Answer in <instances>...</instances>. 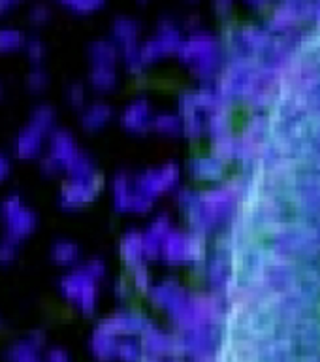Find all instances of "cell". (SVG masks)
<instances>
[{
    "label": "cell",
    "instance_id": "19",
    "mask_svg": "<svg viewBox=\"0 0 320 362\" xmlns=\"http://www.w3.org/2000/svg\"><path fill=\"white\" fill-rule=\"evenodd\" d=\"M11 172V160L6 153L0 151V181L6 180Z\"/></svg>",
    "mask_w": 320,
    "mask_h": 362
},
{
    "label": "cell",
    "instance_id": "16",
    "mask_svg": "<svg viewBox=\"0 0 320 362\" xmlns=\"http://www.w3.org/2000/svg\"><path fill=\"white\" fill-rule=\"evenodd\" d=\"M59 166H61V163H59L51 153H47V155H44V157L40 158V170L45 172V174H53V172L59 170Z\"/></svg>",
    "mask_w": 320,
    "mask_h": 362
},
{
    "label": "cell",
    "instance_id": "8",
    "mask_svg": "<svg viewBox=\"0 0 320 362\" xmlns=\"http://www.w3.org/2000/svg\"><path fill=\"white\" fill-rule=\"evenodd\" d=\"M28 36L19 30V28L2 27L0 28V53H10V51H17L25 47Z\"/></svg>",
    "mask_w": 320,
    "mask_h": 362
},
{
    "label": "cell",
    "instance_id": "21",
    "mask_svg": "<svg viewBox=\"0 0 320 362\" xmlns=\"http://www.w3.org/2000/svg\"><path fill=\"white\" fill-rule=\"evenodd\" d=\"M59 2H62V4H66L68 8H70V6H72L73 2H76V0H59Z\"/></svg>",
    "mask_w": 320,
    "mask_h": 362
},
{
    "label": "cell",
    "instance_id": "25",
    "mask_svg": "<svg viewBox=\"0 0 320 362\" xmlns=\"http://www.w3.org/2000/svg\"><path fill=\"white\" fill-rule=\"evenodd\" d=\"M0 96H2V83H0Z\"/></svg>",
    "mask_w": 320,
    "mask_h": 362
},
{
    "label": "cell",
    "instance_id": "10",
    "mask_svg": "<svg viewBox=\"0 0 320 362\" xmlns=\"http://www.w3.org/2000/svg\"><path fill=\"white\" fill-rule=\"evenodd\" d=\"M23 49H25V53H27V57H28V61L32 62L34 66H40V64H42V61L45 59V53H47L44 42H42L40 38H34V36H28Z\"/></svg>",
    "mask_w": 320,
    "mask_h": 362
},
{
    "label": "cell",
    "instance_id": "1",
    "mask_svg": "<svg viewBox=\"0 0 320 362\" xmlns=\"http://www.w3.org/2000/svg\"><path fill=\"white\" fill-rule=\"evenodd\" d=\"M0 204H2L6 236L17 243L30 236L38 225V215L34 214V209L25 206L17 192H10Z\"/></svg>",
    "mask_w": 320,
    "mask_h": 362
},
{
    "label": "cell",
    "instance_id": "5",
    "mask_svg": "<svg viewBox=\"0 0 320 362\" xmlns=\"http://www.w3.org/2000/svg\"><path fill=\"white\" fill-rule=\"evenodd\" d=\"M6 362H28L32 358H38V347L32 345L27 338L16 339L10 345H6L2 351Z\"/></svg>",
    "mask_w": 320,
    "mask_h": 362
},
{
    "label": "cell",
    "instance_id": "7",
    "mask_svg": "<svg viewBox=\"0 0 320 362\" xmlns=\"http://www.w3.org/2000/svg\"><path fill=\"white\" fill-rule=\"evenodd\" d=\"M53 123H55V112H53V107L49 104H38L30 112L28 124L40 130L42 134H49L51 130H53Z\"/></svg>",
    "mask_w": 320,
    "mask_h": 362
},
{
    "label": "cell",
    "instance_id": "2",
    "mask_svg": "<svg viewBox=\"0 0 320 362\" xmlns=\"http://www.w3.org/2000/svg\"><path fill=\"white\" fill-rule=\"evenodd\" d=\"M62 294L68 298L79 300L83 305L93 302V281L85 272H72L59 281Z\"/></svg>",
    "mask_w": 320,
    "mask_h": 362
},
{
    "label": "cell",
    "instance_id": "13",
    "mask_svg": "<svg viewBox=\"0 0 320 362\" xmlns=\"http://www.w3.org/2000/svg\"><path fill=\"white\" fill-rule=\"evenodd\" d=\"M17 257V242L4 236L0 240V264H11Z\"/></svg>",
    "mask_w": 320,
    "mask_h": 362
},
{
    "label": "cell",
    "instance_id": "11",
    "mask_svg": "<svg viewBox=\"0 0 320 362\" xmlns=\"http://www.w3.org/2000/svg\"><path fill=\"white\" fill-rule=\"evenodd\" d=\"M51 21V8L44 2H36L28 10V23L32 27H44L45 23Z\"/></svg>",
    "mask_w": 320,
    "mask_h": 362
},
{
    "label": "cell",
    "instance_id": "17",
    "mask_svg": "<svg viewBox=\"0 0 320 362\" xmlns=\"http://www.w3.org/2000/svg\"><path fill=\"white\" fill-rule=\"evenodd\" d=\"M45 362H70V356L64 349H59V347H51L45 355Z\"/></svg>",
    "mask_w": 320,
    "mask_h": 362
},
{
    "label": "cell",
    "instance_id": "6",
    "mask_svg": "<svg viewBox=\"0 0 320 362\" xmlns=\"http://www.w3.org/2000/svg\"><path fill=\"white\" fill-rule=\"evenodd\" d=\"M87 197H90V189L87 183L83 181H72V183H68V185L62 187L61 194H59V204L61 206H78V204L85 202Z\"/></svg>",
    "mask_w": 320,
    "mask_h": 362
},
{
    "label": "cell",
    "instance_id": "23",
    "mask_svg": "<svg viewBox=\"0 0 320 362\" xmlns=\"http://www.w3.org/2000/svg\"><path fill=\"white\" fill-rule=\"evenodd\" d=\"M28 362H44V361H42V358L38 356V358H32V361H28Z\"/></svg>",
    "mask_w": 320,
    "mask_h": 362
},
{
    "label": "cell",
    "instance_id": "22",
    "mask_svg": "<svg viewBox=\"0 0 320 362\" xmlns=\"http://www.w3.org/2000/svg\"><path fill=\"white\" fill-rule=\"evenodd\" d=\"M4 325H6V322H4V317H2V315H0V328H2V327H4Z\"/></svg>",
    "mask_w": 320,
    "mask_h": 362
},
{
    "label": "cell",
    "instance_id": "9",
    "mask_svg": "<svg viewBox=\"0 0 320 362\" xmlns=\"http://www.w3.org/2000/svg\"><path fill=\"white\" fill-rule=\"evenodd\" d=\"M78 257V245L66 240H59L51 245V259L59 262V264H68Z\"/></svg>",
    "mask_w": 320,
    "mask_h": 362
},
{
    "label": "cell",
    "instance_id": "18",
    "mask_svg": "<svg viewBox=\"0 0 320 362\" xmlns=\"http://www.w3.org/2000/svg\"><path fill=\"white\" fill-rule=\"evenodd\" d=\"M27 339L40 349V347L45 344V332L42 330V328H34V330H30V332H28Z\"/></svg>",
    "mask_w": 320,
    "mask_h": 362
},
{
    "label": "cell",
    "instance_id": "24",
    "mask_svg": "<svg viewBox=\"0 0 320 362\" xmlns=\"http://www.w3.org/2000/svg\"><path fill=\"white\" fill-rule=\"evenodd\" d=\"M0 217H2V204H0Z\"/></svg>",
    "mask_w": 320,
    "mask_h": 362
},
{
    "label": "cell",
    "instance_id": "14",
    "mask_svg": "<svg viewBox=\"0 0 320 362\" xmlns=\"http://www.w3.org/2000/svg\"><path fill=\"white\" fill-rule=\"evenodd\" d=\"M90 57L95 59L96 64H106L107 61H112L113 47L109 44L98 42V44L90 45Z\"/></svg>",
    "mask_w": 320,
    "mask_h": 362
},
{
    "label": "cell",
    "instance_id": "20",
    "mask_svg": "<svg viewBox=\"0 0 320 362\" xmlns=\"http://www.w3.org/2000/svg\"><path fill=\"white\" fill-rule=\"evenodd\" d=\"M21 0H0V16H4L6 11H10L13 6H17Z\"/></svg>",
    "mask_w": 320,
    "mask_h": 362
},
{
    "label": "cell",
    "instance_id": "3",
    "mask_svg": "<svg viewBox=\"0 0 320 362\" xmlns=\"http://www.w3.org/2000/svg\"><path fill=\"white\" fill-rule=\"evenodd\" d=\"M44 136L40 130H36L34 127L27 124L23 127L17 136L13 138V153L16 157L19 158H32L38 157L40 151H42V144H44Z\"/></svg>",
    "mask_w": 320,
    "mask_h": 362
},
{
    "label": "cell",
    "instance_id": "12",
    "mask_svg": "<svg viewBox=\"0 0 320 362\" xmlns=\"http://www.w3.org/2000/svg\"><path fill=\"white\" fill-rule=\"evenodd\" d=\"M25 83H27V87L32 90V93H38V90H44L45 87H47V83H49V76H47V72H45L42 66H34L32 70L28 72Z\"/></svg>",
    "mask_w": 320,
    "mask_h": 362
},
{
    "label": "cell",
    "instance_id": "4",
    "mask_svg": "<svg viewBox=\"0 0 320 362\" xmlns=\"http://www.w3.org/2000/svg\"><path fill=\"white\" fill-rule=\"evenodd\" d=\"M49 153L61 163V166H68L79 155L73 146L72 134H68L66 130L62 129L49 132Z\"/></svg>",
    "mask_w": 320,
    "mask_h": 362
},
{
    "label": "cell",
    "instance_id": "15",
    "mask_svg": "<svg viewBox=\"0 0 320 362\" xmlns=\"http://www.w3.org/2000/svg\"><path fill=\"white\" fill-rule=\"evenodd\" d=\"M104 0H76L72 6H70V10L78 11V13H87V11L96 10L98 6H102Z\"/></svg>",
    "mask_w": 320,
    "mask_h": 362
}]
</instances>
